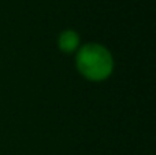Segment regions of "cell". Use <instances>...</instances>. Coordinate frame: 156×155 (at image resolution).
<instances>
[{
    "mask_svg": "<svg viewBox=\"0 0 156 155\" xmlns=\"http://www.w3.org/2000/svg\"><path fill=\"white\" fill-rule=\"evenodd\" d=\"M78 38L76 32H71V30H67V32L62 33L59 37V47L66 52H71L77 48L78 45Z\"/></svg>",
    "mask_w": 156,
    "mask_h": 155,
    "instance_id": "cell-2",
    "label": "cell"
},
{
    "mask_svg": "<svg viewBox=\"0 0 156 155\" xmlns=\"http://www.w3.org/2000/svg\"><path fill=\"white\" fill-rule=\"evenodd\" d=\"M77 66L83 77L100 81L107 78L112 71V58L104 47L88 44L78 52Z\"/></svg>",
    "mask_w": 156,
    "mask_h": 155,
    "instance_id": "cell-1",
    "label": "cell"
}]
</instances>
